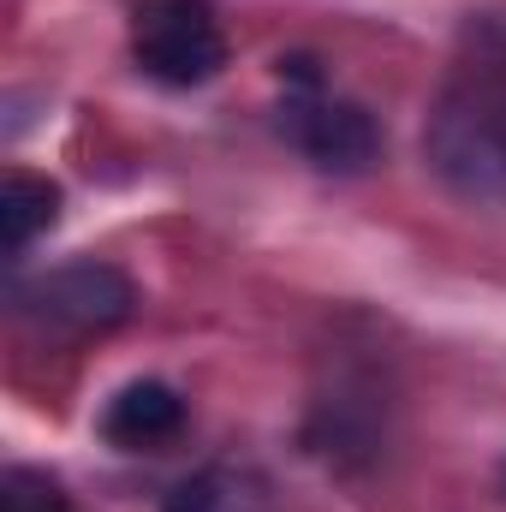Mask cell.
<instances>
[{
    "mask_svg": "<svg viewBox=\"0 0 506 512\" xmlns=\"http://www.w3.org/2000/svg\"><path fill=\"white\" fill-rule=\"evenodd\" d=\"M423 155L447 191L506 203V60H477L441 90L423 126Z\"/></svg>",
    "mask_w": 506,
    "mask_h": 512,
    "instance_id": "6da1fadb",
    "label": "cell"
},
{
    "mask_svg": "<svg viewBox=\"0 0 506 512\" xmlns=\"http://www.w3.org/2000/svg\"><path fill=\"white\" fill-rule=\"evenodd\" d=\"M286 72L298 84V96H286V108H280L286 143L322 173H364V167H376L381 126L370 120V108H358L346 96H328L310 60H280V78Z\"/></svg>",
    "mask_w": 506,
    "mask_h": 512,
    "instance_id": "7a4b0ae2",
    "label": "cell"
},
{
    "mask_svg": "<svg viewBox=\"0 0 506 512\" xmlns=\"http://www.w3.org/2000/svg\"><path fill=\"white\" fill-rule=\"evenodd\" d=\"M137 310V286L114 262H60L18 286V316L48 340H90Z\"/></svg>",
    "mask_w": 506,
    "mask_h": 512,
    "instance_id": "3957f363",
    "label": "cell"
},
{
    "mask_svg": "<svg viewBox=\"0 0 506 512\" xmlns=\"http://www.w3.org/2000/svg\"><path fill=\"white\" fill-rule=\"evenodd\" d=\"M131 60L143 78L191 90L227 66V30L209 0H143L131 12Z\"/></svg>",
    "mask_w": 506,
    "mask_h": 512,
    "instance_id": "277c9868",
    "label": "cell"
},
{
    "mask_svg": "<svg viewBox=\"0 0 506 512\" xmlns=\"http://www.w3.org/2000/svg\"><path fill=\"white\" fill-rule=\"evenodd\" d=\"M102 441L120 453H161L185 435V399L167 382H126L102 405Z\"/></svg>",
    "mask_w": 506,
    "mask_h": 512,
    "instance_id": "5b68a950",
    "label": "cell"
},
{
    "mask_svg": "<svg viewBox=\"0 0 506 512\" xmlns=\"http://www.w3.org/2000/svg\"><path fill=\"white\" fill-rule=\"evenodd\" d=\"M54 221H60V185L42 179V173L12 167L0 179V239H6V251L24 256Z\"/></svg>",
    "mask_w": 506,
    "mask_h": 512,
    "instance_id": "8992f818",
    "label": "cell"
},
{
    "mask_svg": "<svg viewBox=\"0 0 506 512\" xmlns=\"http://www.w3.org/2000/svg\"><path fill=\"white\" fill-rule=\"evenodd\" d=\"M0 512H72V495H66L48 471L12 465V471L0 477Z\"/></svg>",
    "mask_w": 506,
    "mask_h": 512,
    "instance_id": "52a82bcc",
    "label": "cell"
},
{
    "mask_svg": "<svg viewBox=\"0 0 506 512\" xmlns=\"http://www.w3.org/2000/svg\"><path fill=\"white\" fill-rule=\"evenodd\" d=\"M167 512H239V501H233V483L221 471H203L167 495Z\"/></svg>",
    "mask_w": 506,
    "mask_h": 512,
    "instance_id": "ba28073f",
    "label": "cell"
}]
</instances>
